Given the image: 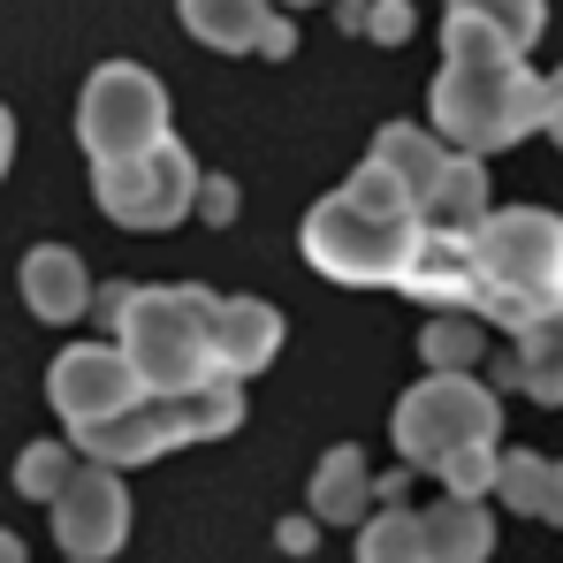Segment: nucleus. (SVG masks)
I'll return each mask as SVG.
<instances>
[{
	"label": "nucleus",
	"mask_w": 563,
	"mask_h": 563,
	"mask_svg": "<svg viewBox=\"0 0 563 563\" xmlns=\"http://www.w3.org/2000/svg\"><path fill=\"white\" fill-rule=\"evenodd\" d=\"M213 312H221V297L198 289V282H145V289H114L107 297L114 343L130 351V366H137V380L153 396L198 388L206 374H221V358H213Z\"/></svg>",
	"instance_id": "1"
},
{
	"label": "nucleus",
	"mask_w": 563,
	"mask_h": 563,
	"mask_svg": "<svg viewBox=\"0 0 563 563\" xmlns=\"http://www.w3.org/2000/svg\"><path fill=\"white\" fill-rule=\"evenodd\" d=\"M472 267H479V320H495V328H518L563 305V213L495 206L472 229Z\"/></svg>",
	"instance_id": "2"
},
{
	"label": "nucleus",
	"mask_w": 563,
	"mask_h": 563,
	"mask_svg": "<svg viewBox=\"0 0 563 563\" xmlns=\"http://www.w3.org/2000/svg\"><path fill=\"white\" fill-rule=\"evenodd\" d=\"M427 99H434V130L465 153H503V145H518L549 122V77H533L526 54H510V62H442Z\"/></svg>",
	"instance_id": "3"
},
{
	"label": "nucleus",
	"mask_w": 563,
	"mask_h": 563,
	"mask_svg": "<svg viewBox=\"0 0 563 563\" xmlns=\"http://www.w3.org/2000/svg\"><path fill=\"white\" fill-rule=\"evenodd\" d=\"M419 236H427L419 213H380V206L351 198V190L320 198L305 213V229H297L305 260L328 282H343V289H396L404 267H411V252H419Z\"/></svg>",
	"instance_id": "4"
},
{
	"label": "nucleus",
	"mask_w": 563,
	"mask_h": 563,
	"mask_svg": "<svg viewBox=\"0 0 563 563\" xmlns=\"http://www.w3.org/2000/svg\"><path fill=\"white\" fill-rule=\"evenodd\" d=\"M404 465L434 472L450 450H472V442H503V396L479 374H450V366H427L419 388L396 396V419H388Z\"/></svg>",
	"instance_id": "5"
},
{
	"label": "nucleus",
	"mask_w": 563,
	"mask_h": 563,
	"mask_svg": "<svg viewBox=\"0 0 563 563\" xmlns=\"http://www.w3.org/2000/svg\"><path fill=\"white\" fill-rule=\"evenodd\" d=\"M168 137V85L137 62H99L77 99V145L92 161H130Z\"/></svg>",
	"instance_id": "6"
},
{
	"label": "nucleus",
	"mask_w": 563,
	"mask_h": 563,
	"mask_svg": "<svg viewBox=\"0 0 563 563\" xmlns=\"http://www.w3.org/2000/svg\"><path fill=\"white\" fill-rule=\"evenodd\" d=\"M198 161H190V145L176 137H161L153 153H130V161H92V198L107 221H122V229H176L198 213Z\"/></svg>",
	"instance_id": "7"
},
{
	"label": "nucleus",
	"mask_w": 563,
	"mask_h": 563,
	"mask_svg": "<svg viewBox=\"0 0 563 563\" xmlns=\"http://www.w3.org/2000/svg\"><path fill=\"white\" fill-rule=\"evenodd\" d=\"M137 396H145V380H137V366H130L122 343H69V351L46 366V404L69 419V434L114 419V411H130Z\"/></svg>",
	"instance_id": "8"
},
{
	"label": "nucleus",
	"mask_w": 563,
	"mask_h": 563,
	"mask_svg": "<svg viewBox=\"0 0 563 563\" xmlns=\"http://www.w3.org/2000/svg\"><path fill=\"white\" fill-rule=\"evenodd\" d=\"M54 510V541H62V556H85V563H107L122 541H130V487H122V472L85 457L77 479L46 503Z\"/></svg>",
	"instance_id": "9"
},
{
	"label": "nucleus",
	"mask_w": 563,
	"mask_h": 563,
	"mask_svg": "<svg viewBox=\"0 0 563 563\" xmlns=\"http://www.w3.org/2000/svg\"><path fill=\"white\" fill-rule=\"evenodd\" d=\"M184 31L213 54H267V62H289L297 31L289 15H275V0H176Z\"/></svg>",
	"instance_id": "10"
},
{
	"label": "nucleus",
	"mask_w": 563,
	"mask_h": 563,
	"mask_svg": "<svg viewBox=\"0 0 563 563\" xmlns=\"http://www.w3.org/2000/svg\"><path fill=\"white\" fill-rule=\"evenodd\" d=\"M77 450L99 457V465H153V457H168V450H184L176 442V419H168V396H137L130 411H114V419H99V427H77Z\"/></svg>",
	"instance_id": "11"
},
{
	"label": "nucleus",
	"mask_w": 563,
	"mask_h": 563,
	"mask_svg": "<svg viewBox=\"0 0 563 563\" xmlns=\"http://www.w3.org/2000/svg\"><path fill=\"white\" fill-rule=\"evenodd\" d=\"M396 289H404V297H419V305H434V312H479V267H472V236H442V229H427Z\"/></svg>",
	"instance_id": "12"
},
{
	"label": "nucleus",
	"mask_w": 563,
	"mask_h": 563,
	"mask_svg": "<svg viewBox=\"0 0 563 563\" xmlns=\"http://www.w3.org/2000/svg\"><path fill=\"white\" fill-rule=\"evenodd\" d=\"M213 358H221V374H236V380L267 374L282 358V312L267 297H221V312H213Z\"/></svg>",
	"instance_id": "13"
},
{
	"label": "nucleus",
	"mask_w": 563,
	"mask_h": 563,
	"mask_svg": "<svg viewBox=\"0 0 563 563\" xmlns=\"http://www.w3.org/2000/svg\"><path fill=\"white\" fill-rule=\"evenodd\" d=\"M23 305L46 320V328H69V320H85V305H92V275H85V260L69 252V244H38V252H23Z\"/></svg>",
	"instance_id": "14"
},
{
	"label": "nucleus",
	"mask_w": 563,
	"mask_h": 563,
	"mask_svg": "<svg viewBox=\"0 0 563 563\" xmlns=\"http://www.w3.org/2000/svg\"><path fill=\"white\" fill-rule=\"evenodd\" d=\"M503 380L510 388H526L533 404H563V305L549 312H533V320H518L510 328V358H503Z\"/></svg>",
	"instance_id": "15"
},
{
	"label": "nucleus",
	"mask_w": 563,
	"mask_h": 563,
	"mask_svg": "<svg viewBox=\"0 0 563 563\" xmlns=\"http://www.w3.org/2000/svg\"><path fill=\"white\" fill-rule=\"evenodd\" d=\"M487 213H495V206H487V168H479V153L457 145V153L442 161V176L427 184V198H419V221L442 229V236H472Z\"/></svg>",
	"instance_id": "16"
},
{
	"label": "nucleus",
	"mask_w": 563,
	"mask_h": 563,
	"mask_svg": "<svg viewBox=\"0 0 563 563\" xmlns=\"http://www.w3.org/2000/svg\"><path fill=\"white\" fill-rule=\"evenodd\" d=\"M312 518L320 526H366L374 518V465L358 442H335L312 465Z\"/></svg>",
	"instance_id": "17"
},
{
	"label": "nucleus",
	"mask_w": 563,
	"mask_h": 563,
	"mask_svg": "<svg viewBox=\"0 0 563 563\" xmlns=\"http://www.w3.org/2000/svg\"><path fill=\"white\" fill-rule=\"evenodd\" d=\"M495 556V510L479 495H442L427 510V563H487Z\"/></svg>",
	"instance_id": "18"
},
{
	"label": "nucleus",
	"mask_w": 563,
	"mask_h": 563,
	"mask_svg": "<svg viewBox=\"0 0 563 563\" xmlns=\"http://www.w3.org/2000/svg\"><path fill=\"white\" fill-rule=\"evenodd\" d=\"M168 419H176V442H221V434H236V419H244V380L206 374L198 388H168Z\"/></svg>",
	"instance_id": "19"
},
{
	"label": "nucleus",
	"mask_w": 563,
	"mask_h": 563,
	"mask_svg": "<svg viewBox=\"0 0 563 563\" xmlns=\"http://www.w3.org/2000/svg\"><path fill=\"white\" fill-rule=\"evenodd\" d=\"M495 495H503V510H518V518L563 526V457L503 450V479H495Z\"/></svg>",
	"instance_id": "20"
},
{
	"label": "nucleus",
	"mask_w": 563,
	"mask_h": 563,
	"mask_svg": "<svg viewBox=\"0 0 563 563\" xmlns=\"http://www.w3.org/2000/svg\"><path fill=\"white\" fill-rule=\"evenodd\" d=\"M450 153H457V145H450L442 130H419V122H388V130L374 137V161H388V168L419 190V198H427L434 176H442V161H450Z\"/></svg>",
	"instance_id": "21"
},
{
	"label": "nucleus",
	"mask_w": 563,
	"mask_h": 563,
	"mask_svg": "<svg viewBox=\"0 0 563 563\" xmlns=\"http://www.w3.org/2000/svg\"><path fill=\"white\" fill-rule=\"evenodd\" d=\"M358 563H427V510L380 503L358 526Z\"/></svg>",
	"instance_id": "22"
},
{
	"label": "nucleus",
	"mask_w": 563,
	"mask_h": 563,
	"mask_svg": "<svg viewBox=\"0 0 563 563\" xmlns=\"http://www.w3.org/2000/svg\"><path fill=\"white\" fill-rule=\"evenodd\" d=\"M419 358H427V366H450V374H472V366L487 358V328H479L472 312H434L427 335H419Z\"/></svg>",
	"instance_id": "23"
},
{
	"label": "nucleus",
	"mask_w": 563,
	"mask_h": 563,
	"mask_svg": "<svg viewBox=\"0 0 563 563\" xmlns=\"http://www.w3.org/2000/svg\"><path fill=\"white\" fill-rule=\"evenodd\" d=\"M77 465H85V457H77L69 442H31V450L15 457V487H23L31 503H54V495L77 479Z\"/></svg>",
	"instance_id": "24"
},
{
	"label": "nucleus",
	"mask_w": 563,
	"mask_h": 563,
	"mask_svg": "<svg viewBox=\"0 0 563 563\" xmlns=\"http://www.w3.org/2000/svg\"><path fill=\"white\" fill-rule=\"evenodd\" d=\"M450 15H479V23H495L518 54H533L541 23H549V0H450Z\"/></svg>",
	"instance_id": "25"
},
{
	"label": "nucleus",
	"mask_w": 563,
	"mask_h": 563,
	"mask_svg": "<svg viewBox=\"0 0 563 563\" xmlns=\"http://www.w3.org/2000/svg\"><path fill=\"white\" fill-rule=\"evenodd\" d=\"M518 46L495 31V23H479V15H442V62H510Z\"/></svg>",
	"instance_id": "26"
},
{
	"label": "nucleus",
	"mask_w": 563,
	"mask_h": 563,
	"mask_svg": "<svg viewBox=\"0 0 563 563\" xmlns=\"http://www.w3.org/2000/svg\"><path fill=\"white\" fill-rule=\"evenodd\" d=\"M434 479L450 487V495H495V479H503V450L495 442H472V450H450Z\"/></svg>",
	"instance_id": "27"
},
{
	"label": "nucleus",
	"mask_w": 563,
	"mask_h": 563,
	"mask_svg": "<svg viewBox=\"0 0 563 563\" xmlns=\"http://www.w3.org/2000/svg\"><path fill=\"white\" fill-rule=\"evenodd\" d=\"M343 15H351V31H374V46H396L411 31V8L404 0H351Z\"/></svg>",
	"instance_id": "28"
},
{
	"label": "nucleus",
	"mask_w": 563,
	"mask_h": 563,
	"mask_svg": "<svg viewBox=\"0 0 563 563\" xmlns=\"http://www.w3.org/2000/svg\"><path fill=\"white\" fill-rule=\"evenodd\" d=\"M198 213H206V221H229V213H236V184H221V176L198 184Z\"/></svg>",
	"instance_id": "29"
},
{
	"label": "nucleus",
	"mask_w": 563,
	"mask_h": 563,
	"mask_svg": "<svg viewBox=\"0 0 563 563\" xmlns=\"http://www.w3.org/2000/svg\"><path fill=\"white\" fill-rule=\"evenodd\" d=\"M541 130L556 137V153H563V69H556V77H549V122H541Z\"/></svg>",
	"instance_id": "30"
},
{
	"label": "nucleus",
	"mask_w": 563,
	"mask_h": 563,
	"mask_svg": "<svg viewBox=\"0 0 563 563\" xmlns=\"http://www.w3.org/2000/svg\"><path fill=\"white\" fill-rule=\"evenodd\" d=\"M8 161H15V114L0 107V176H8Z\"/></svg>",
	"instance_id": "31"
},
{
	"label": "nucleus",
	"mask_w": 563,
	"mask_h": 563,
	"mask_svg": "<svg viewBox=\"0 0 563 563\" xmlns=\"http://www.w3.org/2000/svg\"><path fill=\"white\" fill-rule=\"evenodd\" d=\"M0 563H23V541H15L8 526H0Z\"/></svg>",
	"instance_id": "32"
},
{
	"label": "nucleus",
	"mask_w": 563,
	"mask_h": 563,
	"mask_svg": "<svg viewBox=\"0 0 563 563\" xmlns=\"http://www.w3.org/2000/svg\"><path fill=\"white\" fill-rule=\"evenodd\" d=\"M282 8H312V0H282Z\"/></svg>",
	"instance_id": "33"
},
{
	"label": "nucleus",
	"mask_w": 563,
	"mask_h": 563,
	"mask_svg": "<svg viewBox=\"0 0 563 563\" xmlns=\"http://www.w3.org/2000/svg\"><path fill=\"white\" fill-rule=\"evenodd\" d=\"M69 563H85V556H69Z\"/></svg>",
	"instance_id": "34"
}]
</instances>
